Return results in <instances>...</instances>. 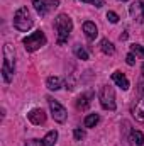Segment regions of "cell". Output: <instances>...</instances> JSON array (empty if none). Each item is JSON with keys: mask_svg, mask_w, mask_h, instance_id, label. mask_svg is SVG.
Instances as JSON below:
<instances>
[{"mask_svg": "<svg viewBox=\"0 0 144 146\" xmlns=\"http://www.w3.org/2000/svg\"><path fill=\"white\" fill-rule=\"evenodd\" d=\"M14 72H15V53H14V46L7 42L3 46V65H2V76L5 83L12 82Z\"/></svg>", "mask_w": 144, "mask_h": 146, "instance_id": "cell-1", "label": "cell"}, {"mask_svg": "<svg viewBox=\"0 0 144 146\" xmlns=\"http://www.w3.org/2000/svg\"><path fill=\"white\" fill-rule=\"evenodd\" d=\"M54 29H56V34H58L56 42L58 44H65L68 41L70 34H71V31H73V21L70 19V15L59 14L54 19Z\"/></svg>", "mask_w": 144, "mask_h": 146, "instance_id": "cell-2", "label": "cell"}, {"mask_svg": "<svg viewBox=\"0 0 144 146\" xmlns=\"http://www.w3.org/2000/svg\"><path fill=\"white\" fill-rule=\"evenodd\" d=\"M34 26V21L31 17V12L27 10V7H20L17 9V12L14 14V27L20 33H26L29 31L31 27Z\"/></svg>", "mask_w": 144, "mask_h": 146, "instance_id": "cell-3", "label": "cell"}, {"mask_svg": "<svg viewBox=\"0 0 144 146\" xmlns=\"http://www.w3.org/2000/svg\"><path fill=\"white\" fill-rule=\"evenodd\" d=\"M22 42H24V48H26L27 53H34V51H37L39 48H42L48 42V39H46L42 31H36V33L29 34L27 37H24Z\"/></svg>", "mask_w": 144, "mask_h": 146, "instance_id": "cell-4", "label": "cell"}, {"mask_svg": "<svg viewBox=\"0 0 144 146\" xmlns=\"http://www.w3.org/2000/svg\"><path fill=\"white\" fill-rule=\"evenodd\" d=\"M100 104L105 110H115L117 104H115V92L112 87L104 85L100 88Z\"/></svg>", "mask_w": 144, "mask_h": 146, "instance_id": "cell-5", "label": "cell"}, {"mask_svg": "<svg viewBox=\"0 0 144 146\" xmlns=\"http://www.w3.org/2000/svg\"><path fill=\"white\" fill-rule=\"evenodd\" d=\"M48 104H49V109H51V115H53V119H54L56 122L63 124V122L66 121V117H68L66 109H65L58 100H54V99H51V97H48Z\"/></svg>", "mask_w": 144, "mask_h": 146, "instance_id": "cell-6", "label": "cell"}, {"mask_svg": "<svg viewBox=\"0 0 144 146\" xmlns=\"http://www.w3.org/2000/svg\"><path fill=\"white\" fill-rule=\"evenodd\" d=\"M32 5L39 15H46L51 9H56L59 5V0H32Z\"/></svg>", "mask_w": 144, "mask_h": 146, "instance_id": "cell-7", "label": "cell"}, {"mask_svg": "<svg viewBox=\"0 0 144 146\" xmlns=\"http://www.w3.org/2000/svg\"><path fill=\"white\" fill-rule=\"evenodd\" d=\"M129 10H131V15L137 22H143L144 24V0H137L136 3H132Z\"/></svg>", "mask_w": 144, "mask_h": 146, "instance_id": "cell-8", "label": "cell"}, {"mask_svg": "<svg viewBox=\"0 0 144 146\" xmlns=\"http://www.w3.org/2000/svg\"><path fill=\"white\" fill-rule=\"evenodd\" d=\"M27 119L34 124V126H41L46 122V112L42 109H32L27 114Z\"/></svg>", "mask_w": 144, "mask_h": 146, "instance_id": "cell-9", "label": "cell"}, {"mask_svg": "<svg viewBox=\"0 0 144 146\" xmlns=\"http://www.w3.org/2000/svg\"><path fill=\"white\" fill-rule=\"evenodd\" d=\"M112 82H114L117 87H120L122 90H127V88H129V80H127V76L122 72H114L112 73Z\"/></svg>", "mask_w": 144, "mask_h": 146, "instance_id": "cell-10", "label": "cell"}, {"mask_svg": "<svg viewBox=\"0 0 144 146\" xmlns=\"http://www.w3.org/2000/svg\"><path fill=\"white\" fill-rule=\"evenodd\" d=\"M83 33H85V36L88 37L90 41H93L95 37L98 36V29H97L95 22H92V21H87V22H83Z\"/></svg>", "mask_w": 144, "mask_h": 146, "instance_id": "cell-11", "label": "cell"}, {"mask_svg": "<svg viewBox=\"0 0 144 146\" xmlns=\"http://www.w3.org/2000/svg\"><path fill=\"white\" fill-rule=\"evenodd\" d=\"M132 115L136 117V121L144 122V95L134 104V107H132Z\"/></svg>", "mask_w": 144, "mask_h": 146, "instance_id": "cell-12", "label": "cell"}, {"mask_svg": "<svg viewBox=\"0 0 144 146\" xmlns=\"http://www.w3.org/2000/svg\"><path fill=\"white\" fill-rule=\"evenodd\" d=\"M56 139H58V131H49V133L37 143V146H54Z\"/></svg>", "mask_w": 144, "mask_h": 146, "instance_id": "cell-13", "label": "cell"}, {"mask_svg": "<svg viewBox=\"0 0 144 146\" xmlns=\"http://www.w3.org/2000/svg\"><path fill=\"white\" fill-rule=\"evenodd\" d=\"M46 85H48L49 90H59V88L63 87V80H61L59 76H49V78L46 80Z\"/></svg>", "mask_w": 144, "mask_h": 146, "instance_id": "cell-14", "label": "cell"}, {"mask_svg": "<svg viewBox=\"0 0 144 146\" xmlns=\"http://www.w3.org/2000/svg\"><path fill=\"white\" fill-rule=\"evenodd\" d=\"M131 141H132V145H136V146H143L144 145V134L141 131L132 129L131 131Z\"/></svg>", "mask_w": 144, "mask_h": 146, "instance_id": "cell-15", "label": "cell"}, {"mask_svg": "<svg viewBox=\"0 0 144 146\" xmlns=\"http://www.w3.org/2000/svg\"><path fill=\"white\" fill-rule=\"evenodd\" d=\"M98 121H100V115H98V114H88V115L85 117L83 124H85V127H95V126L98 124Z\"/></svg>", "mask_w": 144, "mask_h": 146, "instance_id": "cell-16", "label": "cell"}, {"mask_svg": "<svg viewBox=\"0 0 144 146\" xmlns=\"http://www.w3.org/2000/svg\"><path fill=\"white\" fill-rule=\"evenodd\" d=\"M73 51H75V54H76V58L78 60H88V53H87V49L81 46V44H75L73 46Z\"/></svg>", "mask_w": 144, "mask_h": 146, "instance_id": "cell-17", "label": "cell"}, {"mask_svg": "<svg viewBox=\"0 0 144 146\" xmlns=\"http://www.w3.org/2000/svg\"><path fill=\"white\" fill-rule=\"evenodd\" d=\"M100 49H102L105 54H114V53H115V48H114V44H112L108 39H102V41H100Z\"/></svg>", "mask_w": 144, "mask_h": 146, "instance_id": "cell-18", "label": "cell"}, {"mask_svg": "<svg viewBox=\"0 0 144 146\" xmlns=\"http://www.w3.org/2000/svg\"><path fill=\"white\" fill-rule=\"evenodd\" d=\"M90 99H92V94H85V95H80V99H78V102H76L78 109H87V107L90 106Z\"/></svg>", "mask_w": 144, "mask_h": 146, "instance_id": "cell-19", "label": "cell"}, {"mask_svg": "<svg viewBox=\"0 0 144 146\" xmlns=\"http://www.w3.org/2000/svg\"><path fill=\"white\" fill-rule=\"evenodd\" d=\"M131 53L139 54V56H144V46L143 44H132V46H131Z\"/></svg>", "mask_w": 144, "mask_h": 146, "instance_id": "cell-20", "label": "cell"}, {"mask_svg": "<svg viewBox=\"0 0 144 146\" xmlns=\"http://www.w3.org/2000/svg\"><path fill=\"white\" fill-rule=\"evenodd\" d=\"M73 136H75V139H76V141H81V139L85 138V131L78 127V129H75V131H73Z\"/></svg>", "mask_w": 144, "mask_h": 146, "instance_id": "cell-21", "label": "cell"}, {"mask_svg": "<svg viewBox=\"0 0 144 146\" xmlns=\"http://www.w3.org/2000/svg\"><path fill=\"white\" fill-rule=\"evenodd\" d=\"M81 2H85V3H92V5H95L97 9H100V7L105 5V0H81Z\"/></svg>", "mask_w": 144, "mask_h": 146, "instance_id": "cell-22", "label": "cell"}, {"mask_svg": "<svg viewBox=\"0 0 144 146\" xmlns=\"http://www.w3.org/2000/svg\"><path fill=\"white\" fill-rule=\"evenodd\" d=\"M107 19L112 22V24H117V22H119V15H117L115 12H112V10H110V12H107Z\"/></svg>", "mask_w": 144, "mask_h": 146, "instance_id": "cell-23", "label": "cell"}, {"mask_svg": "<svg viewBox=\"0 0 144 146\" xmlns=\"http://www.w3.org/2000/svg\"><path fill=\"white\" fill-rule=\"evenodd\" d=\"M126 63H127L129 66H134V65H136V56H134V53H129V54L126 56Z\"/></svg>", "mask_w": 144, "mask_h": 146, "instance_id": "cell-24", "label": "cell"}, {"mask_svg": "<svg viewBox=\"0 0 144 146\" xmlns=\"http://www.w3.org/2000/svg\"><path fill=\"white\" fill-rule=\"evenodd\" d=\"M139 90H141V92H144V78L139 82Z\"/></svg>", "mask_w": 144, "mask_h": 146, "instance_id": "cell-25", "label": "cell"}, {"mask_svg": "<svg viewBox=\"0 0 144 146\" xmlns=\"http://www.w3.org/2000/svg\"><path fill=\"white\" fill-rule=\"evenodd\" d=\"M143 73H144V63H143Z\"/></svg>", "mask_w": 144, "mask_h": 146, "instance_id": "cell-26", "label": "cell"}, {"mask_svg": "<svg viewBox=\"0 0 144 146\" xmlns=\"http://www.w3.org/2000/svg\"><path fill=\"white\" fill-rule=\"evenodd\" d=\"M120 2H127V0H120Z\"/></svg>", "mask_w": 144, "mask_h": 146, "instance_id": "cell-27", "label": "cell"}]
</instances>
